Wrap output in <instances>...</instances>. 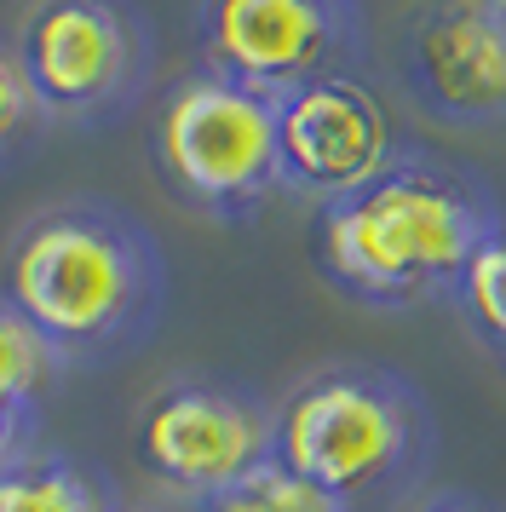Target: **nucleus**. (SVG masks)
Here are the masks:
<instances>
[{
	"label": "nucleus",
	"mask_w": 506,
	"mask_h": 512,
	"mask_svg": "<svg viewBox=\"0 0 506 512\" xmlns=\"http://www.w3.org/2000/svg\"><path fill=\"white\" fill-rule=\"evenodd\" d=\"M506 213L495 190L455 156L403 144L368 185L311 213L317 277L368 311L455 300L466 265Z\"/></svg>",
	"instance_id": "f257e3e1"
},
{
	"label": "nucleus",
	"mask_w": 506,
	"mask_h": 512,
	"mask_svg": "<svg viewBox=\"0 0 506 512\" xmlns=\"http://www.w3.org/2000/svg\"><path fill=\"white\" fill-rule=\"evenodd\" d=\"M173 271L138 213L81 196L23 219L0 265V300L58 351L64 369H110L167 317Z\"/></svg>",
	"instance_id": "f03ea898"
},
{
	"label": "nucleus",
	"mask_w": 506,
	"mask_h": 512,
	"mask_svg": "<svg viewBox=\"0 0 506 512\" xmlns=\"http://www.w3.org/2000/svg\"><path fill=\"white\" fill-rule=\"evenodd\" d=\"M432 455V397L391 363H322L276 403V466L334 495L345 512L414 501Z\"/></svg>",
	"instance_id": "7ed1b4c3"
},
{
	"label": "nucleus",
	"mask_w": 506,
	"mask_h": 512,
	"mask_svg": "<svg viewBox=\"0 0 506 512\" xmlns=\"http://www.w3.org/2000/svg\"><path fill=\"white\" fill-rule=\"evenodd\" d=\"M150 162L179 208L219 225H248L271 196H282L276 98L213 70L179 75L156 104Z\"/></svg>",
	"instance_id": "20e7f679"
},
{
	"label": "nucleus",
	"mask_w": 506,
	"mask_h": 512,
	"mask_svg": "<svg viewBox=\"0 0 506 512\" xmlns=\"http://www.w3.org/2000/svg\"><path fill=\"white\" fill-rule=\"evenodd\" d=\"M46 121L110 127L156 81V24L138 0H29L12 35Z\"/></svg>",
	"instance_id": "39448f33"
},
{
	"label": "nucleus",
	"mask_w": 506,
	"mask_h": 512,
	"mask_svg": "<svg viewBox=\"0 0 506 512\" xmlns=\"http://www.w3.org/2000/svg\"><path fill=\"white\" fill-rule=\"evenodd\" d=\"M133 455L167 495L196 507L276 461V403L225 374H173L138 403Z\"/></svg>",
	"instance_id": "423d86ee"
},
{
	"label": "nucleus",
	"mask_w": 506,
	"mask_h": 512,
	"mask_svg": "<svg viewBox=\"0 0 506 512\" xmlns=\"http://www.w3.org/2000/svg\"><path fill=\"white\" fill-rule=\"evenodd\" d=\"M202 70L265 98H288L322 75H363V0H196Z\"/></svg>",
	"instance_id": "0eeeda50"
},
{
	"label": "nucleus",
	"mask_w": 506,
	"mask_h": 512,
	"mask_svg": "<svg viewBox=\"0 0 506 512\" xmlns=\"http://www.w3.org/2000/svg\"><path fill=\"white\" fill-rule=\"evenodd\" d=\"M397 75L443 127L506 121V0H420L397 29Z\"/></svg>",
	"instance_id": "6e6552de"
},
{
	"label": "nucleus",
	"mask_w": 506,
	"mask_h": 512,
	"mask_svg": "<svg viewBox=\"0 0 506 512\" xmlns=\"http://www.w3.org/2000/svg\"><path fill=\"white\" fill-rule=\"evenodd\" d=\"M403 150L386 116V98L363 75H322L311 87L276 98V162L282 190L305 202H334L368 185Z\"/></svg>",
	"instance_id": "1a4fd4ad"
},
{
	"label": "nucleus",
	"mask_w": 506,
	"mask_h": 512,
	"mask_svg": "<svg viewBox=\"0 0 506 512\" xmlns=\"http://www.w3.org/2000/svg\"><path fill=\"white\" fill-rule=\"evenodd\" d=\"M0 512H121V495L92 461L35 443L0 466Z\"/></svg>",
	"instance_id": "9d476101"
},
{
	"label": "nucleus",
	"mask_w": 506,
	"mask_h": 512,
	"mask_svg": "<svg viewBox=\"0 0 506 512\" xmlns=\"http://www.w3.org/2000/svg\"><path fill=\"white\" fill-rule=\"evenodd\" d=\"M58 351L46 346L35 328L23 323L12 305L0 300V403H18V409H41L46 392L58 386Z\"/></svg>",
	"instance_id": "9b49d317"
},
{
	"label": "nucleus",
	"mask_w": 506,
	"mask_h": 512,
	"mask_svg": "<svg viewBox=\"0 0 506 512\" xmlns=\"http://www.w3.org/2000/svg\"><path fill=\"white\" fill-rule=\"evenodd\" d=\"M455 305L466 311L472 334L506 363V219L472 254V265H466V277L455 288Z\"/></svg>",
	"instance_id": "f8f14e48"
},
{
	"label": "nucleus",
	"mask_w": 506,
	"mask_h": 512,
	"mask_svg": "<svg viewBox=\"0 0 506 512\" xmlns=\"http://www.w3.org/2000/svg\"><path fill=\"white\" fill-rule=\"evenodd\" d=\"M190 512H345V507L334 501V495H322L317 484L294 478L288 466L265 461L259 472H248L242 484L207 495V501H196Z\"/></svg>",
	"instance_id": "ddd939ff"
},
{
	"label": "nucleus",
	"mask_w": 506,
	"mask_h": 512,
	"mask_svg": "<svg viewBox=\"0 0 506 512\" xmlns=\"http://www.w3.org/2000/svg\"><path fill=\"white\" fill-rule=\"evenodd\" d=\"M41 133H46L41 104H35V93H29V81H23L12 41L0 35V162L18 156V150H29Z\"/></svg>",
	"instance_id": "4468645a"
},
{
	"label": "nucleus",
	"mask_w": 506,
	"mask_h": 512,
	"mask_svg": "<svg viewBox=\"0 0 506 512\" xmlns=\"http://www.w3.org/2000/svg\"><path fill=\"white\" fill-rule=\"evenodd\" d=\"M35 432H41V409H18V403H0V466L35 449Z\"/></svg>",
	"instance_id": "2eb2a0df"
},
{
	"label": "nucleus",
	"mask_w": 506,
	"mask_h": 512,
	"mask_svg": "<svg viewBox=\"0 0 506 512\" xmlns=\"http://www.w3.org/2000/svg\"><path fill=\"white\" fill-rule=\"evenodd\" d=\"M409 512H506V507L478 495V489H432V495H414Z\"/></svg>",
	"instance_id": "dca6fc26"
},
{
	"label": "nucleus",
	"mask_w": 506,
	"mask_h": 512,
	"mask_svg": "<svg viewBox=\"0 0 506 512\" xmlns=\"http://www.w3.org/2000/svg\"><path fill=\"white\" fill-rule=\"evenodd\" d=\"M121 512H173V507H121ZM179 512H190V507H179Z\"/></svg>",
	"instance_id": "f3484780"
}]
</instances>
